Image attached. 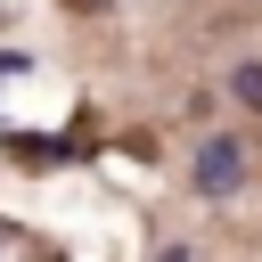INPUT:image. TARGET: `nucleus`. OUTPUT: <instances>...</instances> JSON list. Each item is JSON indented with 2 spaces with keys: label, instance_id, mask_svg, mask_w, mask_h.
<instances>
[{
  "label": "nucleus",
  "instance_id": "1",
  "mask_svg": "<svg viewBox=\"0 0 262 262\" xmlns=\"http://www.w3.org/2000/svg\"><path fill=\"white\" fill-rule=\"evenodd\" d=\"M237 180H246V147H237L229 131L196 139V196H229Z\"/></svg>",
  "mask_w": 262,
  "mask_h": 262
},
{
  "label": "nucleus",
  "instance_id": "2",
  "mask_svg": "<svg viewBox=\"0 0 262 262\" xmlns=\"http://www.w3.org/2000/svg\"><path fill=\"white\" fill-rule=\"evenodd\" d=\"M0 139H8L25 164H57V156H66V139H33V131H0Z\"/></svg>",
  "mask_w": 262,
  "mask_h": 262
},
{
  "label": "nucleus",
  "instance_id": "3",
  "mask_svg": "<svg viewBox=\"0 0 262 262\" xmlns=\"http://www.w3.org/2000/svg\"><path fill=\"white\" fill-rule=\"evenodd\" d=\"M229 98H237V106H262V57H246V66L229 74Z\"/></svg>",
  "mask_w": 262,
  "mask_h": 262
}]
</instances>
